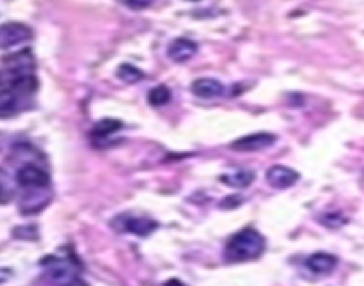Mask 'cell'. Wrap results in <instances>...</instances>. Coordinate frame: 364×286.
Segmentation results:
<instances>
[{"instance_id": "cell-1", "label": "cell", "mask_w": 364, "mask_h": 286, "mask_svg": "<svg viewBox=\"0 0 364 286\" xmlns=\"http://www.w3.org/2000/svg\"><path fill=\"white\" fill-rule=\"evenodd\" d=\"M263 251H265V239L261 233L252 227H245L227 240L224 255L229 262H249L259 258Z\"/></svg>"}, {"instance_id": "cell-2", "label": "cell", "mask_w": 364, "mask_h": 286, "mask_svg": "<svg viewBox=\"0 0 364 286\" xmlns=\"http://www.w3.org/2000/svg\"><path fill=\"white\" fill-rule=\"evenodd\" d=\"M43 266L48 281L54 286H71L80 279L79 271L75 269V265L70 259H61L50 256L48 259H45Z\"/></svg>"}, {"instance_id": "cell-3", "label": "cell", "mask_w": 364, "mask_h": 286, "mask_svg": "<svg viewBox=\"0 0 364 286\" xmlns=\"http://www.w3.org/2000/svg\"><path fill=\"white\" fill-rule=\"evenodd\" d=\"M112 224L118 232L121 233H132L137 236H148L151 235L158 227V224L146 216H130V213H121L112 220Z\"/></svg>"}, {"instance_id": "cell-4", "label": "cell", "mask_w": 364, "mask_h": 286, "mask_svg": "<svg viewBox=\"0 0 364 286\" xmlns=\"http://www.w3.org/2000/svg\"><path fill=\"white\" fill-rule=\"evenodd\" d=\"M32 40V31L20 22H9L0 25V50L20 47Z\"/></svg>"}, {"instance_id": "cell-5", "label": "cell", "mask_w": 364, "mask_h": 286, "mask_svg": "<svg viewBox=\"0 0 364 286\" xmlns=\"http://www.w3.org/2000/svg\"><path fill=\"white\" fill-rule=\"evenodd\" d=\"M16 181L24 188H31V190H40V188H47L50 185V176L45 169L38 167L34 164H25L18 169L16 173Z\"/></svg>"}, {"instance_id": "cell-6", "label": "cell", "mask_w": 364, "mask_h": 286, "mask_svg": "<svg viewBox=\"0 0 364 286\" xmlns=\"http://www.w3.org/2000/svg\"><path fill=\"white\" fill-rule=\"evenodd\" d=\"M4 68L9 75V80L25 75H34V57L29 50L16 52L4 57Z\"/></svg>"}, {"instance_id": "cell-7", "label": "cell", "mask_w": 364, "mask_h": 286, "mask_svg": "<svg viewBox=\"0 0 364 286\" xmlns=\"http://www.w3.org/2000/svg\"><path fill=\"white\" fill-rule=\"evenodd\" d=\"M275 142L274 133L268 132H258V133H249V135H243V137L236 139L232 144V149L235 151H259V149H265L268 146H272Z\"/></svg>"}, {"instance_id": "cell-8", "label": "cell", "mask_w": 364, "mask_h": 286, "mask_svg": "<svg viewBox=\"0 0 364 286\" xmlns=\"http://www.w3.org/2000/svg\"><path fill=\"white\" fill-rule=\"evenodd\" d=\"M266 181L274 188H290L298 181V173L286 165H272L266 171Z\"/></svg>"}, {"instance_id": "cell-9", "label": "cell", "mask_w": 364, "mask_h": 286, "mask_svg": "<svg viewBox=\"0 0 364 286\" xmlns=\"http://www.w3.org/2000/svg\"><path fill=\"white\" fill-rule=\"evenodd\" d=\"M197 54V43L187 38H176L167 48L169 59L174 63H187Z\"/></svg>"}, {"instance_id": "cell-10", "label": "cell", "mask_w": 364, "mask_h": 286, "mask_svg": "<svg viewBox=\"0 0 364 286\" xmlns=\"http://www.w3.org/2000/svg\"><path fill=\"white\" fill-rule=\"evenodd\" d=\"M336 265H338L336 256L331 255V253H324V251L314 253V255H311L310 258L305 259V269L318 276L331 274V272L336 269Z\"/></svg>"}, {"instance_id": "cell-11", "label": "cell", "mask_w": 364, "mask_h": 286, "mask_svg": "<svg viewBox=\"0 0 364 286\" xmlns=\"http://www.w3.org/2000/svg\"><path fill=\"white\" fill-rule=\"evenodd\" d=\"M192 93L196 94L197 98L203 100H213L219 98L224 94V86L217 79H197L192 82Z\"/></svg>"}, {"instance_id": "cell-12", "label": "cell", "mask_w": 364, "mask_h": 286, "mask_svg": "<svg viewBox=\"0 0 364 286\" xmlns=\"http://www.w3.org/2000/svg\"><path fill=\"white\" fill-rule=\"evenodd\" d=\"M20 112V93L11 87L0 89V118H13Z\"/></svg>"}, {"instance_id": "cell-13", "label": "cell", "mask_w": 364, "mask_h": 286, "mask_svg": "<svg viewBox=\"0 0 364 286\" xmlns=\"http://www.w3.org/2000/svg\"><path fill=\"white\" fill-rule=\"evenodd\" d=\"M256 174L252 173L251 169H236V171H229L226 174H220L219 180L222 183H226L227 187L233 188H245L255 181Z\"/></svg>"}, {"instance_id": "cell-14", "label": "cell", "mask_w": 364, "mask_h": 286, "mask_svg": "<svg viewBox=\"0 0 364 286\" xmlns=\"http://www.w3.org/2000/svg\"><path fill=\"white\" fill-rule=\"evenodd\" d=\"M121 128L123 123L119 121V119H102V121L96 123V125L93 126V130H91V139H94V141H103V139L110 137V135H114V133L119 132Z\"/></svg>"}, {"instance_id": "cell-15", "label": "cell", "mask_w": 364, "mask_h": 286, "mask_svg": "<svg viewBox=\"0 0 364 286\" xmlns=\"http://www.w3.org/2000/svg\"><path fill=\"white\" fill-rule=\"evenodd\" d=\"M171 89L167 86H157L148 93V102L153 107H162L171 102Z\"/></svg>"}, {"instance_id": "cell-16", "label": "cell", "mask_w": 364, "mask_h": 286, "mask_svg": "<svg viewBox=\"0 0 364 286\" xmlns=\"http://www.w3.org/2000/svg\"><path fill=\"white\" fill-rule=\"evenodd\" d=\"M116 73H118L119 80H123L125 84H135L139 82V80H142V77H144V73H142L139 68L133 66V64H121Z\"/></svg>"}, {"instance_id": "cell-17", "label": "cell", "mask_w": 364, "mask_h": 286, "mask_svg": "<svg viewBox=\"0 0 364 286\" xmlns=\"http://www.w3.org/2000/svg\"><path fill=\"white\" fill-rule=\"evenodd\" d=\"M320 223L324 224V226L331 227V229H340L341 226L347 224V217L340 212H329L320 217Z\"/></svg>"}, {"instance_id": "cell-18", "label": "cell", "mask_w": 364, "mask_h": 286, "mask_svg": "<svg viewBox=\"0 0 364 286\" xmlns=\"http://www.w3.org/2000/svg\"><path fill=\"white\" fill-rule=\"evenodd\" d=\"M242 204V197L240 196H229L226 197V200H222V203H220V208H226V210H229V208H236Z\"/></svg>"}, {"instance_id": "cell-19", "label": "cell", "mask_w": 364, "mask_h": 286, "mask_svg": "<svg viewBox=\"0 0 364 286\" xmlns=\"http://www.w3.org/2000/svg\"><path fill=\"white\" fill-rule=\"evenodd\" d=\"M153 0H126V6L132 9H146L148 6H151Z\"/></svg>"}, {"instance_id": "cell-20", "label": "cell", "mask_w": 364, "mask_h": 286, "mask_svg": "<svg viewBox=\"0 0 364 286\" xmlns=\"http://www.w3.org/2000/svg\"><path fill=\"white\" fill-rule=\"evenodd\" d=\"M6 200H8V193H6L4 185L0 183V203H6Z\"/></svg>"}, {"instance_id": "cell-21", "label": "cell", "mask_w": 364, "mask_h": 286, "mask_svg": "<svg viewBox=\"0 0 364 286\" xmlns=\"http://www.w3.org/2000/svg\"><path fill=\"white\" fill-rule=\"evenodd\" d=\"M165 286H185V285L181 281H178V279H171V281L165 283Z\"/></svg>"}, {"instance_id": "cell-22", "label": "cell", "mask_w": 364, "mask_h": 286, "mask_svg": "<svg viewBox=\"0 0 364 286\" xmlns=\"http://www.w3.org/2000/svg\"><path fill=\"white\" fill-rule=\"evenodd\" d=\"M71 286H87V285H86V283L82 281V279H79V281L73 283V285H71Z\"/></svg>"}, {"instance_id": "cell-23", "label": "cell", "mask_w": 364, "mask_h": 286, "mask_svg": "<svg viewBox=\"0 0 364 286\" xmlns=\"http://www.w3.org/2000/svg\"><path fill=\"white\" fill-rule=\"evenodd\" d=\"M190 2H197V0H190Z\"/></svg>"}]
</instances>
